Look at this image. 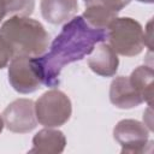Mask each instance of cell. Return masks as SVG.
I'll return each instance as SVG.
<instances>
[{
  "label": "cell",
  "instance_id": "cell-17",
  "mask_svg": "<svg viewBox=\"0 0 154 154\" xmlns=\"http://www.w3.org/2000/svg\"><path fill=\"white\" fill-rule=\"evenodd\" d=\"M152 20L148 22L147 24V28L144 29L143 31V38H144V46H148L149 49H152L153 45H152V41H153V34H152Z\"/></svg>",
  "mask_w": 154,
  "mask_h": 154
},
{
  "label": "cell",
  "instance_id": "cell-14",
  "mask_svg": "<svg viewBox=\"0 0 154 154\" xmlns=\"http://www.w3.org/2000/svg\"><path fill=\"white\" fill-rule=\"evenodd\" d=\"M7 14L29 17L35 8V0H7Z\"/></svg>",
  "mask_w": 154,
  "mask_h": 154
},
{
  "label": "cell",
  "instance_id": "cell-13",
  "mask_svg": "<svg viewBox=\"0 0 154 154\" xmlns=\"http://www.w3.org/2000/svg\"><path fill=\"white\" fill-rule=\"evenodd\" d=\"M153 79L154 72L150 66H138L129 76V81L132 87L138 91L142 100L152 106L153 100Z\"/></svg>",
  "mask_w": 154,
  "mask_h": 154
},
{
  "label": "cell",
  "instance_id": "cell-15",
  "mask_svg": "<svg viewBox=\"0 0 154 154\" xmlns=\"http://www.w3.org/2000/svg\"><path fill=\"white\" fill-rule=\"evenodd\" d=\"M13 57L14 55H13V52H12L11 47L5 41V38L0 35V69L5 67Z\"/></svg>",
  "mask_w": 154,
  "mask_h": 154
},
{
  "label": "cell",
  "instance_id": "cell-10",
  "mask_svg": "<svg viewBox=\"0 0 154 154\" xmlns=\"http://www.w3.org/2000/svg\"><path fill=\"white\" fill-rule=\"evenodd\" d=\"M41 14L51 24L70 20L78 10L77 0H41Z\"/></svg>",
  "mask_w": 154,
  "mask_h": 154
},
{
  "label": "cell",
  "instance_id": "cell-8",
  "mask_svg": "<svg viewBox=\"0 0 154 154\" xmlns=\"http://www.w3.org/2000/svg\"><path fill=\"white\" fill-rule=\"evenodd\" d=\"M109 101L118 108L129 109L143 102L138 91L132 87L129 77H116L109 87Z\"/></svg>",
  "mask_w": 154,
  "mask_h": 154
},
{
  "label": "cell",
  "instance_id": "cell-19",
  "mask_svg": "<svg viewBox=\"0 0 154 154\" xmlns=\"http://www.w3.org/2000/svg\"><path fill=\"white\" fill-rule=\"evenodd\" d=\"M4 125H5V124H4V119H2L1 116H0V132H1L2 129H4Z\"/></svg>",
  "mask_w": 154,
  "mask_h": 154
},
{
  "label": "cell",
  "instance_id": "cell-11",
  "mask_svg": "<svg viewBox=\"0 0 154 154\" xmlns=\"http://www.w3.org/2000/svg\"><path fill=\"white\" fill-rule=\"evenodd\" d=\"M66 140L61 131L53 129H43L38 131L32 138V148L30 153L57 154L61 153L65 148Z\"/></svg>",
  "mask_w": 154,
  "mask_h": 154
},
{
  "label": "cell",
  "instance_id": "cell-2",
  "mask_svg": "<svg viewBox=\"0 0 154 154\" xmlns=\"http://www.w3.org/2000/svg\"><path fill=\"white\" fill-rule=\"evenodd\" d=\"M0 35L11 47L13 55L40 57L49 45L45 26L30 17L12 16L0 28Z\"/></svg>",
  "mask_w": 154,
  "mask_h": 154
},
{
  "label": "cell",
  "instance_id": "cell-5",
  "mask_svg": "<svg viewBox=\"0 0 154 154\" xmlns=\"http://www.w3.org/2000/svg\"><path fill=\"white\" fill-rule=\"evenodd\" d=\"M149 129L138 120L123 119L114 130V140L122 146V153H143L146 146H152V141L148 142Z\"/></svg>",
  "mask_w": 154,
  "mask_h": 154
},
{
  "label": "cell",
  "instance_id": "cell-1",
  "mask_svg": "<svg viewBox=\"0 0 154 154\" xmlns=\"http://www.w3.org/2000/svg\"><path fill=\"white\" fill-rule=\"evenodd\" d=\"M107 31L90 26L82 16L72 17L51 45L48 53L32 57L34 67L43 85L55 87L65 65L89 55L96 43L106 40Z\"/></svg>",
  "mask_w": 154,
  "mask_h": 154
},
{
  "label": "cell",
  "instance_id": "cell-4",
  "mask_svg": "<svg viewBox=\"0 0 154 154\" xmlns=\"http://www.w3.org/2000/svg\"><path fill=\"white\" fill-rule=\"evenodd\" d=\"M72 113L69 96L58 90L51 89L42 94L35 102L37 122L46 128H57L65 124Z\"/></svg>",
  "mask_w": 154,
  "mask_h": 154
},
{
  "label": "cell",
  "instance_id": "cell-3",
  "mask_svg": "<svg viewBox=\"0 0 154 154\" xmlns=\"http://www.w3.org/2000/svg\"><path fill=\"white\" fill-rule=\"evenodd\" d=\"M106 31L108 45L117 54L135 57L140 54L144 47L143 29L137 20L130 17L113 19Z\"/></svg>",
  "mask_w": 154,
  "mask_h": 154
},
{
  "label": "cell",
  "instance_id": "cell-20",
  "mask_svg": "<svg viewBox=\"0 0 154 154\" xmlns=\"http://www.w3.org/2000/svg\"><path fill=\"white\" fill-rule=\"evenodd\" d=\"M137 1H141V2H148V4H152L153 0H137Z\"/></svg>",
  "mask_w": 154,
  "mask_h": 154
},
{
  "label": "cell",
  "instance_id": "cell-9",
  "mask_svg": "<svg viewBox=\"0 0 154 154\" xmlns=\"http://www.w3.org/2000/svg\"><path fill=\"white\" fill-rule=\"evenodd\" d=\"M91 53L88 59V65L93 72L102 77H112L116 75L119 59L108 43H100Z\"/></svg>",
  "mask_w": 154,
  "mask_h": 154
},
{
  "label": "cell",
  "instance_id": "cell-21",
  "mask_svg": "<svg viewBox=\"0 0 154 154\" xmlns=\"http://www.w3.org/2000/svg\"><path fill=\"white\" fill-rule=\"evenodd\" d=\"M84 1H85V2H88V1H90V0H84Z\"/></svg>",
  "mask_w": 154,
  "mask_h": 154
},
{
  "label": "cell",
  "instance_id": "cell-18",
  "mask_svg": "<svg viewBox=\"0 0 154 154\" xmlns=\"http://www.w3.org/2000/svg\"><path fill=\"white\" fill-rule=\"evenodd\" d=\"M7 0H0V22L5 18V16L7 14V7H6Z\"/></svg>",
  "mask_w": 154,
  "mask_h": 154
},
{
  "label": "cell",
  "instance_id": "cell-12",
  "mask_svg": "<svg viewBox=\"0 0 154 154\" xmlns=\"http://www.w3.org/2000/svg\"><path fill=\"white\" fill-rule=\"evenodd\" d=\"M117 14L118 13L109 10L100 0H90L88 1V5L82 17L93 28L107 29L109 23L117 18Z\"/></svg>",
  "mask_w": 154,
  "mask_h": 154
},
{
  "label": "cell",
  "instance_id": "cell-6",
  "mask_svg": "<svg viewBox=\"0 0 154 154\" xmlns=\"http://www.w3.org/2000/svg\"><path fill=\"white\" fill-rule=\"evenodd\" d=\"M8 82L20 94H30L41 88L42 83L32 64V57L16 55L8 66Z\"/></svg>",
  "mask_w": 154,
  "mask_h": 154
},
{
  "label": "cell",
  "instance_id": "cell-16",
  "mask_svg": "<svg viewBox=\"0 0 154 154\" xmlns=\"http://www.w3.org/2000/svg\"><path fill=\"white\" fill-rule=\"evenodd\" d=\"M103 5H106L109 10L114 11L116 13H118L119 11H122V8H124L125 6L129 5L130 0H100Z\"/></svg>",
  "mask_w": 154,
  "mask_h": 154
},
{
  "label": "cell",
  "instance_id": "cell-7",
  "mask_svg": "<svg viewBox=\"0 0 154 154\" xmlns=\"http://www.w3.org/2000/svg\"><path fill=\"white\" fill-rule=\"evenodd\" d=\"M2 119L5 126L12 132H30L37 124L35 103L29 99L14 100L4 109Z\"/></svg>",
  "mask_w": 154,
  "mask_h": 154
}]
</instances>
